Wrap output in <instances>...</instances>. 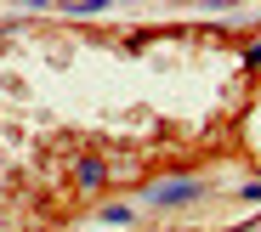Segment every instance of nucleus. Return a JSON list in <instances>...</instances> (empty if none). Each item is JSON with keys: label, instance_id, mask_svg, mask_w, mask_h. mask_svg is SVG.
<instances>
[{"label": "nucleus", "instance_id": "f257e3e1", "mask_svg": "<svg viewBox=\"0 0 261 232\" xmlns=\"http://www.w3.org/2000/svg\"><path fill=\"white\" fill-rule=\"evenodd\" d=\"M148 198L153 204H188V198H199V181H159Z\"/></svg>", "mask_w": 261, "mask_h": 232}, {"label": "nucleus", "instance_id": "7ed1b4c3", "mask_svg": "<svg viewBox=\"0 0 261 232\" xmlns=\"http://www.w3.org/2000/svg\"><path fill=\"white\" fill-rule=\"evenodd\" d=\"M102 221H114V226H125V221H130V210H125V204H108V210H102Z\"/></svg>", "mask_w": 261, "mask_h": 232}, {"label": "nucleus", "instance_id": "f03ea898", "mask_svg": "<svg viewBox=\"0 0 261 232\" xmlns=\"http://www.w3.org/2000/svg\"><path fill=\"white\" fill-rule=\"evenodd\" d=\"M74 176H80V187H102V181H108L97 159H80V170H74Z\"/></svg>", "mask_w": 261, "mask_h": 232}]
</instances>
